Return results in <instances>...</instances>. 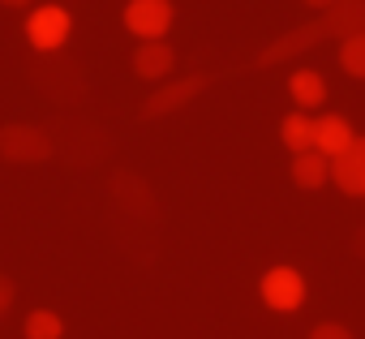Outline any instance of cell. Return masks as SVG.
Wrapping results in <instances>:
<instances>
[{"instance_id":"obj_1","label":"cell","mask_w":365,"mask_h":339,"mask_svg":"<svg viewBox=\"0 0 365 339\" xmlns=\"http://www.w3.org/2000/svg\"><path fill=\"white\" fill-rule=\"evenodd\" d=\"M361 31H365V0H335L322 18L301 22V26L284 31L279 39H271L267 48H258L245 61V69H275V65H284V61H292V56L327 43V39H339L344 43L348 35H361Z\"/></svg>"},{"instance_id":"obj_2","label":"cell","mask_w":365,"mask_h":339,"mask_svg":"<svg viewBox=\"0 0 365 339\" xmlns=\"http://www.w3.org/2000/svg\"><path fill=\"white\" fill-rule=\"evenodd\" d=\"M48 133H52V146H56V159L65 167H78V172H86V167H99L108 163V155L116 150L112 133L99 125V120H86V116H73V112H61L48 120Z\"/></svg>"},{"instance_id":"obj_3","label":"cell","mask_w":365,"mask_h":339,"mask_svg":"<svg viewBox=\"0 0 365 339\" xmlns=\"http://www.w3.org/2000/svg\"><path fill=\"white\" fill-rule=\"evenodd\" d=\"M22 69H26V82H31L52 108L73 112V108H82L86 95H91L86 73H82V65H78L69 52H31Z\"/></svg>"},{"instance_id":"obj_4","label":"cell","mask_w":365,"mask_h":339,"mask_svg":"<svg viewBox=\"0 0 365 339\" xmlns=\"http://www.w3.org/2000/svg\"><path fill=\"white\" fill-rule=\"evenodd\" d=\"M108 202H112V211H120L129 219H142L150 228L163 224V207H159L155 189L146 185V177L129 172V167H116V172L108 177Z\"/></svg>"},{"instance_id":"obj_5","label":"cell","mask_w":365,"mask_h":339,"mask_svg":"<svg viewBox=\"0 0 365 339\" xmlns=\"http://www.w3.org/2000/svg\"><path fill=\"white\" fill-rule=\"evenodd\" d=\"M0 159L5 163H48L56 159L48 125H0Z\"/></svg>"},{"instance_id":"obj_6","label":"cell","mask_w":365,"mask_h":339,"mask_svg":"<svg viewBox=\"0 0 365 339\" xmlns=\"http://www.w3.org/2000/svg\"><path fill=\"white\" fill-rule=\"evenodd\" d=\"M108 232H112L116 249H120L129 262H138V266L159 262V228H150V224H142V219H129V215H120V211H108Z\"/></svg>"},{"instance_id":"obj_7","label":"cell","mask_w":365,"mask_h":339,"mask_svg":"<svg viewBox=\"0 0 365 339\" xmlns=\"http://www.w3.org/2000/svg\"><path fill=\"white\" fill-rule=\"evenodd\" d=\"M215 78L211 73H190V78H180V82H172V86H155V95L142 103V120H163V116H172V112H180L185 103H194L207 86H211Z\"/></svg>"},{"instance_id":"obj_8","label":"cell","mask_w":365,"mask_h":339,"mask_svg":"<svg viewBox=\"0 0 365 339\" xmlns=\"http://www.w3.org/2000/svg\"><path fill=\"white\" fill-rule=\"evenodd\" d=\"M69 31H73V18H69L65 5H39L26 18V39H31L35 52H61Z\"/></svg>"},{"instance_id":"obj_9","label":"cell","mask_w":365,"mask_h":339,"mask_svg":"<svg viewBox=\"0 0 365 339\" xmlns=\"http://www.w3.org/2000/svg\"><path fill=\"white\" fill-rule=\"evenodd\" d=\"M258 292H262V301H267L271 309H279V313H292V309L305 305V279H301V271H292V266H271V271L262 275Z\"/></svg>"},{"instance_id":"obj_10","label":"cell","mask_w":365,"mask_h":339,"mask_svg":"<svg viewBox=\"0 0 365 339\" xmlns=\"http://www.w3.org/2000/svg\"><path fill=\"white\" fill-rule=\"evenodd\" d=\"M125 26L138 39H163L172 26V0H129L125 5Z\"/></svg>"},{"instance_id":"obj_11","label":"cell","mask_w":365,"mask_h":339,"mask_svg":"<svg viewBox=\"0 0 365 339\" xmlns=\"http://www.w3.org/2000/svg\"><path fill=\"white\" fill-rule=\"evenodd\" d=\"M331 181L348 198H361L365 194V137H356L344 155L331 159Z\"/></svg>"},{"instance_id":"obj_12","label":"cell","mask_w":365,"mask_h":339,"mask_svg":"<svg viewBox=\"0 0 365 339\" xmlns=\"http://www.w3.org/2000/svg\"><path fill=\"white\" fill-rule=\"evenodd\" d=\"M356 142V133H352V125H348V116H318L314 120V150H322L327 159H335V155H344L348 146Z\"/></svg>"},{"instance_id":"obj_13","label":"cell","mask_w":365,"mask_h":339,"mask_svg":"<svg viewBox=\"0 0 365 339\" xmlns=\"http://www.w3.org/2000/svg\"><path fill=\"white\" fill-rule=\"evenodd\" d=\"M172 69H176V52H172L163 39H150V43H142V48L133 52V73L146 78V82H159V78H168Z\"/></svg>"},{"instance_id":"obj_14","label":"cell","mask_w":365,"mask_h":339,"mask_svg":"<svg viewBox=\"0 0 365 339\" xmlns=\"http://www.w3.org/2000/svg\"><path fill=\"white\" fill-rule=\"evenodd\" d=\"M292 181L301 189H322L331 181V159L322 150H305V155H292Z\"/></svg>"},{"instance_id":"obj_15","label":"cell","mask_w":365,"mask_h":339,"mask_svg":"<svg viewBox=\"0 0 365 339\" xmlns=\"http://www.w3.org/2000/svg\"><path fill=\"white\" fill-rule=\"evenodd\" d=\"M279 137H284V146H288L292 155L314 150V116H305V112H288L284 125H279Z\"/></svg>"},{"instance_id":"obj_16","label":"cell","mask_w":365,"mask_h":339,"mask_svg":"<svg viewBox=\"0 0 365 339\" xmlns=\"http://www.w3.org/2000/svg\"><path fill=\"white\" fill-rule=\"evenodd\" d=\"M288 90H292V99H297L301 108H318V103L327 99V82H322V73H314V69H297L292 82H288Z\"/></svg>"},{"instance_id":"obj_17","label":"cell","mask_w":365,"mask_h":339,"mask_svg":"<svg viewBox=\"0 0 365 339\" xmlns=\"http://www.w3.org/2000/svg\"><path fill=\"white\" fill-rule=\"evenodd\" d=\"M26 339H61L65 335V322H61V313H52V309H35V313H26Z\"/></svg>"},{"instance_id":"obj_18","label":"cell","mask_w":365,"mask_h":339,"mask_svg":"<svg viewBox=\"0 0 365 339\" xmlns=\"http://www.w3.org/2000/svg\"><path fill=\"white\" fill-rule=\"evenodd\" d=\"M339 65L348 78H365V31L361 35H348L339 43Z\"/></svg>"},{"instance_id":"obj_19","label":"cell","mask_w":365,"mask_h":339,"mask_svg":"<svg viewBox=\"0 0 365 339\" xmlns=\"http://www.w3.org/2000/svg\"><path fill=\"white\" fill-rule=\"evenodd\" d=\"M309 339H352V330L339 326V322H318V326L309 330Z\"/></svg>"},{"instance_id":"obj_20","label":"cell","mask_w":365,"mask_h":339,"mask_svg":"<svg viewBox=\"0 0 365 339\" xmlns=\"http://www.w3.org/2000/svg\"><path fill=\"white\" fill-rule=\"evenodd\" d=\"M14 296H18V283H14L9 275H0V313L14 305Z\"/></svg>"},{"instance_id":"obj_21","label":"cell","mask_w":365,"mask_h":339,"mask_svg":"<svg viewBox=\"0 0 365 339\" xmlns=\"http://www.w3.org/2000/svg\"><path fill=\"white\" fill-rule=\"evenodd\" d=\"M352 254H356V258L365 262V224H361V228L352 232Z\"/></svg>"},{"instance_id":"obj_22","label":"cell","mask_w":365,"mask_h":339,"mask_svg":"<svg viewBox=\"0 0 365 339\" xmlns=\"http://www.w3.org/2000/svg\"><path fill=\"white\" fill-rule=\"evenodd\" d=\"M301 5H309V9H318V14H327V9L335 5V0H301Z\"/></svg>"},{"instance_id":"obj_23","label":"cell","mask_w":365,"mask_h":339,"mask_svg":"<svg viewBox=\"0 0 365 339\" xmlns=\"http://www.w3.org/2000/svg\"><path fill=\"white\" fill-rule=\"evenodd\" d=\"M0 5H9V9H26L31 0H0Z\"/></svg>"}]
</instances>
